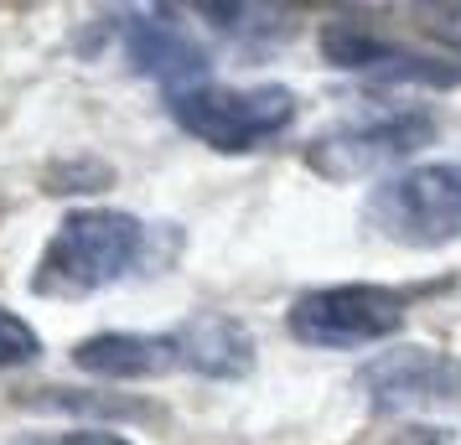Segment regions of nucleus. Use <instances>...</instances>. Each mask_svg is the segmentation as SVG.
<instances>
[{
  "instance_id": "obj_8",
  "label": "nucleus",
  "mask_w": 461,
  "mask_h": 445,
  "mask_svg": "<svg viewBox=\"0 0 461 445\" xmlns=\"http://www.w3.org/2000/svg\"><path fill=\"white\" fill-rule=\"evenodd\" d=\"M176 342V368H192L203 378H244L254 368V337L233 316H192L171 332Z\"/></svg>"
},
{
  "instance_id": "obj_7",
  "label": "nucleus",
  "mask_w": 461,
  "mask_h": 445,
  "mask_svg": "<svg viewBox=\"0 0 461 445\" xmlns=\"http://www.w3.org/2000/svg\"><path fill=\"white\" fill-rule=\"evenodd\" d=\"M73 362L94 373V378H161L176 368V342L171 337H150V332H99V337H84L73 347Z\"/></svg>"
},
{
  "instance_id": "obj_13",
  "label": "nucleus",
  "mask_w": 461,
  "mask_h": 445,
  "mask_svg": "<svg viewBox=\"0 0 461 445\" xmlns=\"http://www.w3.org/2000/svg\"><path fill=\"white\" fill-rule=\"evenodd\" d=\"M63 445H130V441L114 435V430H68Z\"/></svg>"
},
{
  "instance_id": "obj_4",
  "label": "nucleus",
  "mask_w": 461,
  "mask_h": 445,
  "mask_svg": "<svg viewBox=\"0 0 461 445\" xmlns=\"http://www.w3.org/2000/svg\"><path fill=\"white\" fill-rule=\"evenodd\" d=\"M285 326L306 347H374L404 326V296L389 285H321L291 300Z\"/></svg>"
},
{
  "instance_id": "obj_11",
  "label": "nucleus",
  "mask_w": 461,
  "mask_h": 445,
  "mask_svg": "<svg viewBox=\"0 0 461 445\" xmlns=\"http://www.w3.org/2000/svg\"><path fill=\"white\" fill-rule=\"evenodd\" d=\"M37 352H42L37 332L16 311H0V368H26V362H37Z\"/></svg>"
},
{
  "instance_id": "obj_6",
  "label": "nucleus",
  "mask_w": 461,
  "mask_h": 445,
  "mask_svg": "<svg viewBox=\"0 0 461 445\" xmlns=\"http://www.w3.org/2000/svg\"><path fill=\"white\" fill-rule=\"evenodd\" d=\"M436 125L425 114H378V120H353L342 129H327L321 140L306 146V166L327 182H353L374 176L389 161H404L415 146H425Z\"/></svg>"
},
{
  "instance_id": "obj_3",
  "label": "nucleus",
  "mask_w": 461,
  "mask_h": 445,
  "mask_svg": "<svg viewBox=\"0 0 461 445\" xmlns=\"http://www.w3.org/2000/svg\"><path fill=\"white\" fill-rule=\"evenodd\" d=\"M363 223L404 249H440L461 238V161L399 171L363 202Z\"/></svg>"
},
{
  "instance_id": "obj_2",
  "label": "nucleus",
  "mask_w": 461,
  "mask_h": 445,
  "mask_svg": "<svg viewBox=\"0 0 461 445\" xmlns=\"http://www.w3.org/2000/svg\"><path fill=\"white\" fill-rule=\"evenodd\" d=\"M171 120L203 146L223 150V156H244V150L270 146L275 135L295 125V93L285 84H192L171 88Z\"/></svg>"
},
{
  "instance_id": "obj_1",
  "label": "nucleus",
  "mask_w": 461,
  "mask_h": 445,
  "mask_svg": "<svg viewBox=\"0 0 461 445\" xmlns=\"http://www.w3.org/2000/svg\"><path fill=\"white\" fill-rule=\"evenodd\" d=\"M140 254V223L114 208H78L58 223L52 244L42 249V264L32 275V290L52 300L99 296L104 285L130 275Z\"/></svg>"
},
{
  "instance_id": "obj_10",
  "label": "nucleus",
  "mask_w": 461,
  "mask_h": 445,
  "mask_svg": "<svg viewBox=\"0 0 461 445\" xmlns=\"http://www.w3.org/2000/svg\"><path fill=\"white\" fill-rule=\"evenodd\" d=\"M321 58L332 67H394V63H404V52H394L389 42H378V31H368L363 22L321 26Z\"/></svg>"
},
{
  "instance_id": "obj_5",
  "label": "nucleus",
  "mask_w": 461,
  "mask_h": 445,
  "mask_svg": "<svg viewBox=\"0 0 461 445\" xmlns=\"http://www.w3.org/2000/svg\"><path fill=\"white\" fill-rule=\"evenodd\" d=\"M357 388L384 414L461 409V358L440 347H394L357 368Z\"/></svg>"
},
{
  "instance_id": "obj_9",
  "label": "nucleus",
  "mask_w": 461,
  "mask_h": 445,
  "mask_svg": "<svg viewBox=\"0 0 461 445\" xmlns=\"http://www.w3.org/2000/svg\"><path fill=\"white\" fill-rule=\"evenodd\" d=\"M125 47H130V63L150 73V78H167V84H182V78H197L208 58L203 47L192 42L187 31L167 16H135L125 31Z\"/></svg>"
},
{
  "instance_id": "obj_12",
  "label": "nucleus",
  "mask_w": 461,
  "mask_h": 445,
  "mask_svg": "<svg viewBox=\"0 0 461 445\" xmlns=\"http://www.w3.org/2000/svg\"><path fill=\"white\" fill-rule=\"evenodd\" d=\"M420 26H425L436 42L461 52V5H425V11H420Z\"/></svg>"
}]
</instances>
